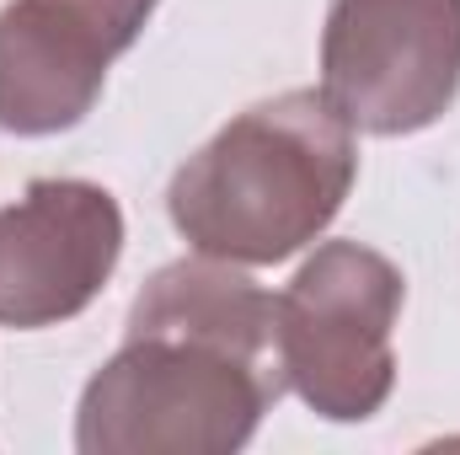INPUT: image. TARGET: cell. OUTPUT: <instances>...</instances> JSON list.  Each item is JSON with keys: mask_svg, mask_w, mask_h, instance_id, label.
Masks as SVG:
<instances>
[{"mask_svg": "<svg viewBox=\"0 0 460 455\" xmlns=\"http://www.w3.org/2000/svg\"><path fill=\"white\" fill-rule=\"evenodd\" d=\"M353 177V129L322 92H284L230 118L177 166L166 215L193 252L235 268H268L338 220Z\"/></svg>", "mask_w": 460, "mask_h": 455, "instance_id": "1", "label": "cell"}, {"mask_svg": "<svg viewBox=\"0 0 460 455\" xmlns=\"http://www.w3.org/2000/svg\"><path fill=\"white\" fill-rule=\"evenodd\" d=\"M284 397L273 353L188 327H123L75 407L81 455H230Z\"/></svg>", "mask_w": 460, "mask_h": 455, "instance_id": "2", "label": "cell"}, {"mask_svg": "<svg viewBox=\"0 0 460 455\" xmlns=\"http://www.w3.org/2000/svg\"><path fill=\"white\" fill-rule=\"evenodd\" d=\"M402 268L364 241H322L279 295L284 386L327 424H364L396 386L391 327L402 317Z\"/></svg>", "mask_w": 460, "mask_h": 455, "instance_id": "3", "label": "cell"}, {"mask_svg": "<svg viewBox=\"0 0 460 455\" xmlns=\"http://www.w3.org/2000/svg\"><path fill=\"white\" fill-rule=\"evenodd\" d=\"M316 92L353 134L439 123L460 97V0H332Z\"/></svg>", "mask_w": 460, "mask_h": 455, "instance_id": "4", "label": "cell"}, {"mask_svg": "<svg viewBox=\"0 0 460 455\" xmlns=\"http://www.w3.org/2000/svg\"><path fill=\"white\" fill-rule=\"evenodd\" d=\"M155 0H11L0 5V129L65 134L97 108L118 54L134 49Z\"/></svg>", "mask_w": 460, "mask_h": 455, "instance_id": "5", "label": "cell"}, {"mask_svg": "<svg viewBox=\"0 0 460 455\" xmlns=\"http://www.w3.org/2000/svg\"><path fill=\"white\" fill-rule=\"evenodd\" d=\"M123 257V210L81 177H38L0 210V327L38 333L81 317Z\"/></svg>", "mask_w": 460, "mask_h": 455, "instance_id": "6", "label": "cell"}]
</instances>
